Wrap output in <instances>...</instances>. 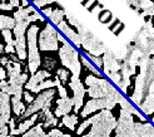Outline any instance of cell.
Here are the masks:
<instances>
[{
  "mask_svg": "<svg viewBox=\"0 0 154 137\" xmlns=\"http://www.w3.org/2000/svg\"><path fill=\"white\" fill-rule=\"evenodd\" d=\"M8 126H9V128H10V130H14V128H15V119L10 117L9 122H8Z\"/></svg>",
  "mask_w": 154,
  "mask_h": 137,
  "instance_id": "36",
  "label": "cell"
},
{
  "mask_svg": "<svg viewBox=\"0 0 154 137\" xmlns=\"http://www.w3.org/2000/svg\"><path fill=\"white\" fill-rule=\"evenodd\" d=\"M0 116L6 121L10 119V96L0 91Z\"/></svg>",
  "mask_w": 154,
  "mask_h": 137,
  "instance_id": "14",
  "label": "cell"
},
{
  "mask_svg": "<svg viewBox=\"0 0 154 137\" xmlns=\"http://www.w3.org/2000/svg\"><path fill=\"white\" fill-rule=\"evenodd\" d=\"M72 75H73V73L69 71L66 67H64V65L63 67H59L58 71H57V77L60 81L61 84H63V83H69V82H70Z\"/></svg>",
  "mask_w": 154,
  "mask_h": 137,
  "instance_id": "21",
  "label": "cell"
},
{
  "mask_svg": "<svg viewBox=\"0 0 154 137\" xmlns=\"http://www.w3.org/2000/svg\"><path fill=\"white\" fill-rule=\"evenodd\" d=\"M134 131L139 137H154V126L149 122L134 123Z\"/></svg>",
  "mask_w": 154,
  "mask_h": 137,
  "instance_id": "16",
  "label": "cell"
},
{
  "mask_svg": "<svg viewBox=\"0 0 154 137\" xmlns=\"http://www.w3.org/2000/svg\"><path fill=\"white\" fill-rule=\"evenodd\" d=\"M32 93L33 92H30V91H23V97H24V100H25V102L29 104L30 102H33L34 101V96H32Z\"/></svg>",
  "mask_w": 154,
  "mask_h": 137,
  "instance_id": "30",
  "label": "cell"
},
{
  "mask_svg": "<svg viewBox=\"0 0 154 137\" xmlns=\"http://www.w3.org/2000/svg\"><path fill=\"white\" fill-rule=\"evenodd\" d=\"M69 86H70V89L73 91V100H74V112L78 113L80 111V107L83 106V100H84V94H85V88H84L83 83L80 81L79 77H75V75H72L70 82H69Z\"/></svg>",
  "mask_w": 154,
  "mask_h": 137,
  "instance_id": "10",
  "label": "cell"
},
{
  "mask_svg": "<svg viewBox=\"0 0 154 137\" xmlns=\"http://www.w3.org/2000/svg\"><path fill=\"white\" fill-rule=\"evenodd\" d=\"M123 97L120 94V92H118V89L115 91L114 93L112 94H108L105 97H100V98H91L89 100L85 106H84L83 111L80 112V116L82 117H87L89 116L90 113H93L95 111H99V110H113L115 107V104H118L122 100Z\"/></svg>",
  "mask_w": 154,
  "mask_h": 137,
  "instance_id": "4",
  "label": "cell"
},
{
  "mask_svg": "<svg viewBox=\"0 0 154 137\" xmlns=\"http://www.w3.org/2000/svg\"><path fill=\"white\" fill-rule=\"evenodd\" d=\"M38 48L42 52H57L58 45V32L53 25L47 23L44 29H39L38 33Z\"/></svg>",
  "mask_w": 154,
  "mask_h": 137,
  "instance_id": "7",
  "label": "cell"
},
{
  "mask_svg": "<svg viewBox=\"0 0 154 137\" xmlns=\"http://www.w3.org/2000/svg\"><path fill=\"white\" fill-rule=\"evenodd\" d=\"M14 27H15V19H14V17H9V15L0 14V30H4V29L13 30Z\"/></svg>",
  "mask_w": 154,
  "mask_h": 137,
  "instance_id": "22",
  "label": "cell"
},
{
  "mask_svg": "<svg viewBox=\"0 0 154 137\" xmlns=\"http://www.w3.org/2000/svg\"><path fill=\"white\" fill-rule=\"evenodd\" d=\"M10 103H11V110H13V112L15 113V116H21L23 113L25 112V110H26V106L24 104V102L21 101V98H18V97H15V96H13L11 98H10Z\"/></svg>",
  "mask_w": 154,
  "mask_h": 137,
  "instance_id": "18",
  "label": "cell"
},
{
  "mask_svg": "<svg viewBox=\"0 0 154 137\" xmlns=\"http://www.w3.org/2000/svg\"><path fill=\"white\" fill-rule=\"evenodd\" d=\"M54 0H32V3L36 6V8H42L44 5H47V4H50L53 3Z\"/></svg>",
  "mask_w": 154,
  "mask_h": 137,
  "instance_id": "29",
  "label": "cell"
},
{
  "mask_svg": "<svg viewBox=\"0 0 154 137\" xmlns=\"http://www.w3.org/2000/svg\"><path fill=\"white\" fill-rule=\"evenodd\" d=\"M119 104H120L122 110H125L127 112H129V113H130V115H135V116H138V117L140 118V121H144V122L147 121L144 116H142V115H140V112L138 111V110L134 107V106H132V103H130L128 100H125V98H123V100L119 102Z\"/></svg>",
  "mask_w": 154,
  "mask_h": 137,
  "instance_id": "20",
  "label": "cell"
},
{
  "mask_svg": "<svg viewBox=\"0 0 154 137\" xmlns=\"http://www.w3.org/2000/svg\"><path fill=\"white\" fill-rule=\"evenodd\" d=\"M42 137H70L69 135H66V133H63L60 130H57V128H54V130H51L48 135H43Z\"/></svg>",
  "mask_w": 154,
  "mask_h": 137,
  "instance_id": "28",
  "label": "cell"
},
{
  "mask_svg": "<svg viewBox=\"0 0 154 137\" xmlns=\"http://www.w3.org/2000/svg\"><path fill=\"white\" fill-rule=\"evenodd\" d=\"M50 73L47 72V71H44V69H38L34 74H32V77H30V79H28V82L24 84V87L30 91V92H33V93H36V88L40 84V83L45 79V78H49L50 77Z\"/></svg>",
  "mask_w": 154,
  "mask_h": 137,
  "instance_id": "11",
  "label": "cell"
},
{
  "mask_svg": "<svg viewBox=\"0 0 154 137\" xmlns=\"http://www.w3.org/2000/svg\"><path fill=\"white\" fill-rule=\"evenodd\" d=\"M124 29H125V24H124V23H122V21H120V24L113 30V33H114V35H115V37H119V35H120V33H122Z\"/></svg>",
  "mask_w": 154,
  "mask_h": 137,
  "instance_id": "32",
  "label": "cell"
},
{
  "mask_svg": "<svg viewBox=\"0 0 154 137\" xmlns=\"http://www.w3.org/2000/svg\"><path fill=\"white\" fill-rule=\"evenodd\" d=\"M55 93H57V89L54 87L44 89V91H42V92H39V94L34 98V101L30 102L29 106H26L25 112L23 113L21 116H19V121L20 119H25V118L30 117L32 115H34V113L40 112L43 108L50 107L51 101H53L54 96H55Z\"/></svg>",
  "mask_w": 154,
  "mask_h": 137,
  "instance_id": "6",
  "label": "cell"
},
{
  "mask_svg": "<svg viewBox=\"0 0 154 137\" xmlns=\"http://www.w3.org/2000/svg\"><path fill=\"white\" fill-rule=\"evenodd\" d=\"M58 45H59V58L61 65L66 67L75 77H79L82 71V63L79 60V53L70 43L65 42L63 35H58Z\"/></svg>",
  "mask_w": 154,
  "mask_h": 137,
  "instance_id": "2",
  "label": "cell"
},
{
  "mask_svg": "<svg viewBox=\"0 0 154 137\" xmlns=\"http://www.w3.org/2000/svg\"><path fill=\"white\" fill-rule=\"evenodd\" d=\"M38 119V115L36 113H34V115H32L30 117L25 118L24 122H21L18 128H14V130H10V135H14V136H18V135H23V133H25L28 130H30V127L34 126L35 123V121Z\"/></svg>",
  "mask_w": 154,
  "mask_h": 137,
  "instance_id": "15",
  "label": "cell"
},
{
  "mask_svg": "<svg viewBox=\"0 0 154 137\" xmlns=\"http://www.w3.org/2000/svg\"><path fill=\"white\" fill-rule=\"evenodd\" d=\"M74 107V100L73 97H60L59 100L57 101V110L54 112L55 117H60V116H64L70 113V111Z\"/></svg>",
  "mask_w": 154,
  "mask_h": 137,
  "instance_id": "12",
  "label": "cell"
},
{
  "mask_svg": "<svg viewBox=\"0 0 154 137\" xmlns=\"http://www.w3.org/2000/svg\"><path fill=\"white\" fill-rule=\"evenodd\" d=\"M91 2H93V0H83V2H82V5L87 8V6H88V5H89Z\"/></svg>",
  "mask_w": 154,
  "mask_h": 137,
  "instance_id": "37",
  "label": "cell"
},
{
  "mask_svg": "<svg viewBox=\"0 0 154 137\" xmlns=\"http://www.w3.org/2000/svg\"><path fill=\"white\" fill-rule=\"evenodd\" d=\"M119 24H120V20H119V19H115V18H114V19H113V21L110 23V24H108V29H109L110 32H113V30H114L115 28H117Z\"/></svg>",
  "mask_w": 154,
  "mask_h": 137,
  "instance_id": "33",
  "label": "cell"
},
{
  "mask_svg": "<svg viewBox=\"0 0 154 137\" xmlns=\"http://www.w3.org/2000/svg\"><path fill=\"white\" fill-rule=\"evenodd\" d=\"M88 59H90V62L93 63L99 71L103 69V54L102 56H94V54H90V53H87Z\"/></svg>",
  "mask_w": 154,
  "mask_h": 137,
  "instance_id": "27",
  "label": "cell"
},
{
  "mask_svg": "<svg viewBox=\"0 0 154 137\" xmlns=\"http://www.w3.org/2000/svg\"><path fill=\"white\" fill-rule=\"evenodd\" d=\"M115 137H139L134 131L133 116L125 110L120 108V117L115 126Z\"/></svg>",
  "mask_w": 154,
  "mask_h": 137,
  "instance_id": "8",
  "label": "cell"
},
{
  "mask_svg": "<svg viewBox=\"0 0 154 137\" xmlns=\"http://www.w3.org/2000/svg\"><path fill=\"white\" fill-rule=\"evenodd\" d=\"M3 53H4V45L0 42V54H3Z\"/></svg>",
  "mask_w": 154,
  "mask_h": 137,
  "instance_id": "38",
  "label": "cell"
},
{
  "mask_svg": "<svg viewBox=\"0 0 154 137\" xmlns=\"http://www.w3.org/2000/svg\"><path fill=\"white\" fill-rule=\"evenodd\" d=\"M90 122V132L83 137H110V132L117 126V119L110 110H102L100 113L88 118Z\"/></svg>",
  "mask_w": 154,
  "mask_h": 137,
  "instance_id": "1",
  "label": "cell"
},
{
  "mask_svg": "<svg viewBox=\"0 0 154 137\" xmlns=\"http://www.w3.org/2000/svg\"><path fill=\"white\" fill-rule=\"evenodd\" d=\"M98 5H99V2H98V0H93V2H91V3L87 6V9H88L90 13H93L95 8H98Z\"/></svg>",
  "mask_w": 154,
  "mask_h": 137,
  "instance_id": "34",
  "label": "cell"
},
{
  "mask_svg": "<svg viewBox=\"0 0 154 137\" xmlns=\"http://www.w3.org/2000/svg\"><path fill=\"white\" fill-rule=\"evenodd\" d=\"M0 137H15L14 135H9V126H4L0 128Z\"/></svg>",
  "mask_w": 154,
  "mask_h": 137,
  "instance_id": "31",
  "label": "cell"
},
{
  "mask_svg": "<svg viewBox=\"0 0 154 137\" xmlns=\"http://www.w3.org/2000/svg\"><path fill=\"white\" fill-rule=\"evenodd\" d=\"M61 123H63V126H65L66 128H69V130H75V125L78 123V117H76V115H64L63 116V121H61Z\"/></svg>",
  "mask_w": 154,
  "mask_h": 137,
  "instance_id": "24",
  "label": "cell"
},
{
  "mask_svg": "<svg viewBox=\"0 0 154 137\" xmlns=\"http://www.w3.org/2000/svg\"><path fill=\"white\" fill-rule=\"evenodd\" d=\"M6 77H8V74H6L5 67H3L2 64H0V81H5Z\"/></svg>",
  "mask_w": 154,
  "mask_h": 137,
  "instance_id": "35",
  "label": "cell"
},
{
  "mask_svg": "<svg viewBox=\"0 0 154 137\" xmlns=\"http://www.w3.org/2000/svg\"><path fill=\"white\" fill-rule=\"evenodd\" d=\"M98 19L100 23H103V24L108 25V24H110V23L113 21L114 17H113V14L110 10H106V9H102L98 13Z\"/></svg>",
  "mask_w": 154,
  "mask_h": 137,
  "instance_id": "26",
  "label": "cell"
},
{
  "mask_svg": "<svg viewBox=\"0 0 154 137\" xmlns=\"http://www.w3.org/2000/svg\"><path fill=\"white\" fill-rule=\"evenodd\" d=\"M85 86L88 87V94L90 98L105 97L117 91V88L110 84V82H108L104 78L95 77L91 73H89L85 77Z\"/></svg>",
  "mask_w": 154,
  "mask_h": 137,
  "instance_id": "5",
  "label": "cell"
},
{
  "mask_svg": "<svg viewBox=\"0 0 154 137\" xmlns=\"http://www.w3.org/2000/svg\"><path fill=\"white\" fill-rule=\"evenodd\" d=\"M58 29H59L60 32L63 33L73 44H75L78 48L80 47V44H82V37H80V34L76 33L75 30H73L70 27H69V24H68L65 20H63V21L60 23V24H58Z\"/></svg>",
  "mask_w": 154,
  "mask_h": 137,
  "instance_id": "13",
  "label": "cell"
},
{
  "mask_svg": "<svg viewBox=\"0 0 154 137\" xmlns=\"http://www.w3.org/2000/svg\"><path fill=\"white\" fill-rule=\"evenodd\" d=\"M40 65L43 67V69H44V71L49 72L50 74L53 73V71H58V68H59V67H57L58 63L55 62V60H54L53 58H49V57H47L44 60L40 59Z\"/></svg>",
  "mask_w": 154,
  "mask_h": 137,
  "instance_id": "23",
  "label": "cell"
},
{
  "mask_svg": "<svg viewBox=\"0 0 154 137\" xmlns=\"http://www.w3.org/2000/svg\"><path fill=\"white\" fill-rule=\"evenodd\" d=\"M38 33L39 27L30 25L26 29V49H28V71L34 74L40 68V53L38 48Z\"/></svg>",
  "mask_w": 154,
  "mask_h": 137,
  "instance_id": "3",
  "label": "cell"
},
{
  "mask_svg": "<svg viewBox=\"0 0 154 137\" xmlns=\"http://www.w3.org/2000/svg\"><path fill=\"white\" fill-rule=\"evenodd\" d=\"M43 123L39 122L36 126H34L33 128H30V130H28L25 133H23L21 137H42L44 135V131H43Z\"/></svg>",
  "mask_w": 154,
  "mask_h": 137,
  "instance_id": "25",
  "label": "cell"
},
{
  "mask_svg": "<svg viewBox=\"0 0 154 137\" xmlns=\"http://www.w3.org/2000/svg\"><path fill=\"white\" fill-rule=\"evenodd\" d=\"M140 111L144 115H152L154 113V94H148L139 104Z\"/></svg>",
  "mask_w": 154,
  "mask_h": 137,
  "instance_id": "17",
  "label": "cell"
},
{
  "mask_svg": "<svg viewBox=\"0 0 154 137\" xmlns=\"http://www.w3.org/2000/svg\"><path fill=\"white\" fill-rule=\"evenodd\" d=\"M80 37H82V44L79 49H83L85 53H90V54L94 56H102L106 50L104 43L99 40L93 33L88 32V30H84L80 34Z\"/></svg>",
  "mask_w": 154,
  "mask_h": 137,
  "instance_id": "9",
  "label": "cell"
},
{
  "mask_svg": "<svg viewBox=\"0 0 154 137\" xmlns=\"http://www.w3.org/2000/svg\"><path fill=\"white\" fill-rule=\"evenodd\" d=\"M64 17H65V9L61 5H59L57 9H54L51 11V14L49 15L48 18H49V20L53 23V24L58 25V24H60V23L64 20Z\"/></svg>",
  "mask_w": 154,
  "mask_h": 137,
  "instance_id": "19",
  "label": "cell"
}]
</instances>
